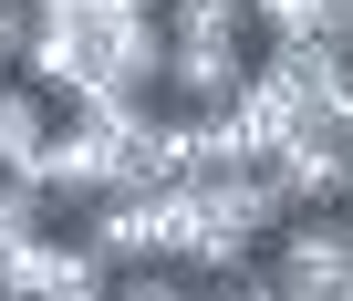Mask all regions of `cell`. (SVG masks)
I'll use <instances>...</instances> for the list:
<instances>
[{
  "label": "cell",
  "instance_id": "obj_14",
  "mask_svg": "<svg viewBox=\"0 0 353 301\" xmlns=\"http://www.w3.org/2000/svg\"><path fill=\"white\" fill-rule=\"evenodd\" d=\"M52 301H114V291H52Z\"/></svg>",
  "mask_w": 353,
  "mask_h": 301
},
{
  "label": "cell",
  "instance_id": "obj_12",
  "mask_svg": "<svg viewBox=\"0 0 353 301\" xmlns=\"http://www.w3.org/2000/svg\"><path fill=\"white\" fill-rule=\"evenodd\" d=\"M21 42H32V0H0V73L21 63Z\"/></svg>",
  "mask_w": 353,
  "mask_h": 301
},
{
  "label": "cell",
  "instance_id": "obj_13",
  "mask_svg": "<svg viewBox=\"0 0 353 301\" xmlns=\"http://www.w3.org/2000/svg\"><path fill=\"white\" fill-rule=\"evenodd\" d=\"M332 42H343V52H353V0H343V21H332Z\"/></svg>",
  "mask_w": 353,
  "mask_h": 301
},
{
  "label": "cell",
  "instance_id": "obj_11",
  "mask_svg": "<svg viewBox=\"0 0 353 301\" xmlns=\"http://www.w3.org/2000/svg\"><path fill=\"white\" fill-rule=\"evenodd\" d=\"M114 301H198V291H188V280H176V270H135V280H125Z\"/></svg>",
  "mask_w": 353,
  "mask_h": 301
},
{
  "label": "cell",
  "instance_id": "obj_9",
  "mask_svg": "<svg viewBox=\"0 0 353 301\" xmlns=\"http://www.w3.org/2000/svg\"><path fill=\"white\" fill-rule=\"evenodd\" d=\"M250 21H260L270 42H332L343 0H250Z\"/></svg>",
  "mask_w": 353,
  "mask_h": 301
},
{
  "label": "cell",
  "instance_id": "obj_15",
  "mask_svg": "<svg viewBox=\"0 0 353 301\" xmlns=\"http://www.w3.org/2000/svg\"><path fill=\"white\" fill-rule=\"evenodd\" d=\"M322 301H353V280H343V291H322Z\"/></svg>",
  "mask_w": 353,
  "mask_h": 301
},
{
  "label": "cell",
  "instance_id": "obj_1",
  "mask_svg": "<svg viewBox=\"0 0 353 301\" xmlns=\"http://www.w3.org/2000/svg\"><path fill=\"white\" fill-rule=\"evenodd\" d=\"M11 177H21V187H42L52 208H94V198H114V135H94L83 114H63V125L32 145Z\"/></svg>",
  "mask_w": 353,
  "mask_h": 301
},
{
  "label": "cell",
  "instance_id": "obj_6",
  "mask_svg": "<svg viewBox=\"0 0 353 301\" xmlns=\"http://www.w3.org/2000/svg\"><path fill=\"white\" fill-rule=\"evenodd\" d=\"M239 83H250V52H188V42H166V104L176 114H219V104H239Z\"/></svg>",
  "mask_w": 353,
  "mask_h": 301
},
{
  "label": "cell",
  "instance_id": "obj_4",
  "mask_svg": "<svg viewBox=\"0 0 353 301\" xmlns=\"http://www.w3.org/2000/svg\"><path fill=\"white\" fill-rule=\"evenodd\" d=\"M250 73H270V83H281V94H291V104H301V114L322 125V104H332V94L353 83V52H343V42H270V52H260Z\"/></svg>",
  "mask_w": 353,
  "mask_h": 301
},
{
  "label": "cell",
  "instance_id": "obj_8",
  "mask_svg": "<svg viewBox=\"0 0 353 301\" xmlns=\"http://www.w3.org/2000/svg\"><path fill=\"white\" fill-rule=\"evenodd\" d=\"M42 135H52V114H42V94H32V83H11V73H0V177H11V167L32 156Z\"/></svg>",
  "mask_w": 353,
  "mask_h": 301
},
{
  "label": "cell",
  "instance_id": "obj_5",
  "mask_svg": "<svg viewBox=\"0 0 353 301\" xmlns=\"http://www.w3.org/2000/svg\"><path fill=\"white\" fill-rule=\"evenodd\" d=\"M219 125L239 135V156H250V167H270V156H281V145H291L312 114H301V104H291L270 73H250V83H239V104H219Z\"/></svg>",
  "mask_w": 353,
  "mask_h": 301
},
{
  "label": "cell",
  "instance_id": "obj_3",
  "mask_svg": "<svg viewBox=\"0 0 353 301\" xmlns=\"http://www.w3.org/2000/svg\"><path fill=\"white\" fill-rule=\"evenodd\" d=\"M260 177L281 187V208H343V198H353V156H343V145H332L322 125H301V135L281 145V156H270Z\"/></svg>",
  "mask_w": 353,
  "mask_h": 301
},
{
  "label": "cell",
  "instance_id": "obj_7",
  "mask_svg": "<svg viewBox=\"0 0 353 301\" xmlns=\"http://www.w3.org/2000/svg\"><path fill=\"white\" fill-rule=\"evenodd\" d=\"M156 21H166V42H188V52H239L250 0H156Z\"/></svg>",
  "mask_w": 353,
  "mask_h": 301
},
{
  "label": "cell",
  "instance_id": "obj_2",
  "mask_svg": "<svg viewBox=\"0 0 353 301\" xmlns=\"http://www.w3.org/2000/svg\"><path fill=\"white\" fill-rule=\"evenodd\" d=\"M270 239H281V270H270L281 291L322 301V291H343V280H353V218H343V208H291Z\"/></svg>",
  "mask_w": 353,
  "mask_h": 301
},
{
  "label": "cell",
  "instance_id": "obj_10",
  "mask_svg": "<svg viewBox=\"0 0 353 301\" xmlns=\"http://www.w3.org/2000/svg\"><path fill=\"white\" fill-rule=\"evenodd\" d=\"M42 229H52V198L21 187V177H0V249H21V239H42Z\"/></svg>",
  "mask_w": 353,
  "mask_h": 301
}]
</instances>
